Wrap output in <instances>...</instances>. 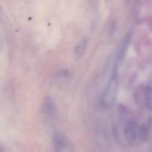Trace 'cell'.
<instances>
[{
  "instance_id": "5",
  "label": "cell",
  "mask_w": 152,
  "mask_h": 152,
  "mask_svg": "<svg viewBox=\"0 0 152 152\" xmlns=\"http://www.w3.org/2000/svg\"><path fill=\"white\" fill-rule=\"evenodd\" d=\"M42 111L46 116L52 117L55 115L56 111V104L53 98L50 96H47L43 99Z\"/></svg>"
},
{
  "instance_id": "7",
  "label": "cell",
  "mask_w": 152,
  "mask_h": 152,
  "mask_svg": "<svg viewBox=\"0 0 152 152\" xmlns=\"http://www.w3.org/2000/svg\"><path fill=\"white\" fill-rule=\"evenodd\" d=\"M148 132H149V127L148 126L144 125V126H140L138 129V137L141 141L144 142L148 138Z\"/></svg>"
},
{
  "instance_id": "3",
  "label": "cell",
  "mask_w": 152,
  "mask_h": 152,
  "mask_svg": "<svg viewBox=\"0 0 152 152\" xmlns=\"http://www.w3.org/2000/svg\"><path fill=\"white\" fill-rule=\"evenodd\" d=\"M135 99L140 105H144L152 110V88L151 87H142L137 89L135 93Z\"/></svg>"
},
{
  "instance_id": "2",
  "label": "cell",
  "mask_w": 152,
  "mask_h": 152,
  "mask_svg": "<svg viewBox=\"0 0 152 152\" xmlns=\"http://www.w3.org/2000/svg\"><path fill=\"white\" fill-rule=\"evenodd\" d=\"M138 129L139 128L134 120H126L117 130L118 139L123 140V142L131 145L138 137Z\"/></svg>"
},
{
  "instance_id": "6",
  "label": "cell",
  "mask_w": 152,
  "mask_h": 152,
  "mask_svg": "<svg viewBox=\"0 0 152 152\" xmlns=\"http://www.w3.org/2000/svg\"><path fill=\"white\" fill-rule=\"evenodd\" d=\"M88 46V39L86 38H83L77 42L74 49V58L77 60L81 59L86 53V48Z\"/></svg>"
},
{
  "instance_id": "1",
  "label": "cell",
  "mask_w": 152,
  "mask_h": 152,
  "mask_svg": "<svg viewBox=\"0 0 152 152\" xmlns=\"http://www.w3.org/2000/svg\"><path fill=\"white\" fill-rule=\"evenodd\" d=\"M118 73L117 67L114 68L101 97V105L104 108H111L114 105L118 90Z\"/></svg>"
},
{
  "instance_id": "4",
  "label": "cell",
  "mask_w": 152,
  "mask_h": 152,
  "mask_svg": "<svg viewBox=\"0 0 152 152\" xmlns=\"http://www.w3.org/2000/svg\"><path fill=\"white\" fill-rule=\"evenodd\" d=\"M53 147L54 152H68L71 150L69 140L60 132H56L53 135Z\"/></svg>"
}]
</instances>
